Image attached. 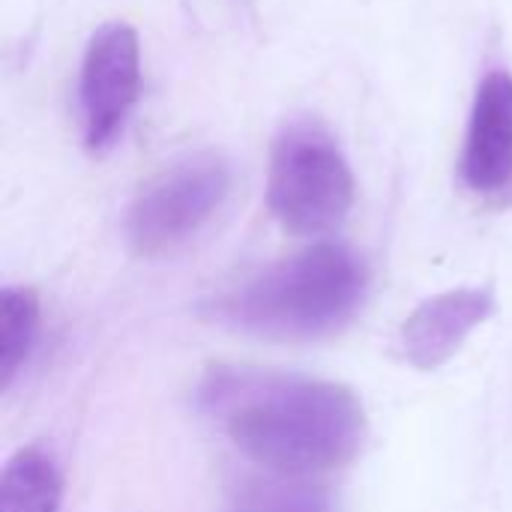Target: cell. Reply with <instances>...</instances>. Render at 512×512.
<instances>
[{"instance_id": "6", "label": "cell", "mask_w": 512, "mask_h": 512, "mask_svg": "<svg viewBox=\"0 0 512 512\" xmlns=\"http://www.w3.org/2000/svg\"><path fill=\"white\" fill-rule=\"evenodd\" d=\"M495 312L498 294L492 285H465L426 297L399 324L396 354L417 372H435L447 366Z\"/></svg>"}, {"instance_id": "2", "label": "cell", "mask_w": 512, "mask_h": 512, "mask_svg": "<svg viewBox=\"0 0 512 512\" xmlns=\"http://www.w3.org/2000/svg\"><path fill=\"white\" fill-rule=\"evenodd\" d=\"M369 291L366 261L345 243H312L234 288L219 303L225 324L276 342H312L339 333Z\"/></svg>"}, {"instance_id": "8", "label": "cell", "mask_w": 512, "mask_h": 512, "mask_svg": "<svg viewBox=\"0 0 512 512\" xmlns=\"http://www.w3.org/2000/svg\"><path fill=\"white\" fill-rule=\"evenodd\" d=\"M63 477L42 447H21L0 477V512H60Z\"/></svg>"}, {"instance_id": "7", "label": "cell", "mask_w": 512, "mask_h": 512, "mask_svg": "<svg viewBox=\"0 0 512 512\" xmlns=\"http://www.w3.org/2000/svg\"><path fill=\"white\" fill-rule=\"evenodd\" d=\"M465 189L495 207H512V75L489 72L474 96L459 159Z\"/></svg>"}, {"instance_id": "9", "label": "cell", "mask_w": 512, "mask_h": 512, "mask_svg": "<svg viewBox=\"0 0 512 512\" xmlns=\"http://www.w3.org/2000/svg\"><path fill=\"white\" fill-rule=\"evenodd\" d=\"M42 324V306L33 288L6 285L0 294V390H9L27 366Z\"/></svg>"}, {"instance_id": "10", "label": "cell", "mask_w": 512, "mask_h": 512, "mask_svg": "<svg viewBox=\"0 0 512 512\" xmlns=\"http://www.w3.org/2000/svg\"><path fill=\"white\" fill-rule=\"evenodd\" d=\"M222 512H339L336 498L327 486L312 483L309 477H282L252 480L240 486Z\"/></svg>"}, {"instance_id": "1", "label": "cell", "mask_w": 512, "mask_h": 512, "mask_svg": "<svg viewBox=\"0 0 512 512\" xmlns=\"http://www.w3.org/2000/svg\"><path fill=\"white\" fill-rule=\"evenodd\" d=\"M198 405L246 459L282 477L339 471L369 438L360 396L327 378L213 366L198 387Z\"/></svg>"}, {"instance_id": "3", "label": "cell", "mask_w": 512, "mask_h": 512, "mask_svg": "<svg viewBox=\"0 0 512 512\" xmlns=\"http://www.w3.org/2000/svg\"><path fill=\"white\" fill-rule=\"evenodd\" d=\"M354 174L318 120H291L273 141L267 171V204L273 219L297 237L336 231L354 207Z\"/></svg>"}, {"instance_id": "5", "label": "cell", "mask_w": 512, "mask_h": 512, "mask_svg": "<svg viewBox=\"0 0 512 512\" xmlns=\"http://www.w3.org/2000/svg\"><path fill=\"white\" fill-rule=\"evenodd\" d=\"M141 87V45L138 33L111 21L93 33L81 60L78 81V108H81V135L84 147L93 156L108 153L138 102Z\"/></svg>"}, {"instance_id": "4", "label": "cell", "mask_w": 512, "mask_h": 512, "mask_svg": "<svg viewBox=\"0 0 512 512\" xmlns=\"http://www.w3.org/2000/svg\"><path fill=\"white\" fill-rule=\"evenodd\" d=\"M231 189L222 153H189L153 174L126 210V240L135 255L159 261L183 252L219 213Z\"/></svg>"}]
</instances>
